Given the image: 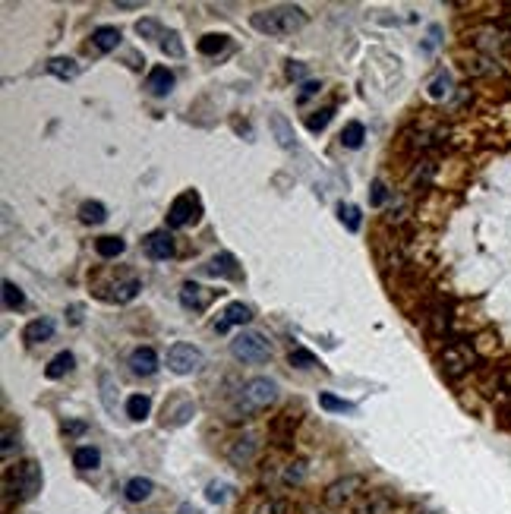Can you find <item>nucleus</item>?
<instances>
[{"label":"nucleus","mask_w":511,"mask_h":514,"mask_svg":"<svg viewBox=\"0 0 511 514\" xmlns=\"http://www.w3.org/2000/svg\"><path fill=\"white\" fill-rule=\"evenodd\" d=\"M252 29L262 35H294L306 25V13L300 7H272L252 13Z\"/></svg>","instance_id":"f257e3e1"},{"label":"nucleus","mask_w":511,"mask_h":514,"mask_svg":"<svg viewBox=\"0 0 511 514\" xmlns=\"http://www.w3.org/2000/svg\"><path fill=\"white\" fill-rule=\"evenodd\" d=\"M230 353L243 363H265L272 357V344L259 335V331H240L234 341H230Z\"/></svg>","instance_id":"f03ea898"},{"label":"nucleus","mask_w":511,"mask_h":514,"mask_svg":"<svg viewBox=\"0 0 511 514\" xmlns=\"http://www.w3.org/2000/svg\"><path fill=\"white\" fill-rule=\"evenodd\" d=\"M202 366V351L193 347V344H174L168 351V369L177 376H190V373H199Z\"/></svg>","instance_id":"7ed1b4c3"},{"label":"nucleus","mask_w":511,"mask_h":514,"mask_svg":"<svg viewBox=\"0 0 511 514\" xmlns=\"http://www.w3.org/2000/svg\"><path fill=\"white\" fill-rule=\"evenodd\" d=\"M202 212V202L196 193H183L177 196V199L170 202V209H168V224L170 227H186V224H193L196 218H199Z\"/></svg>","instance_id":"20e7f679"},{"label":"nucleus","mask_w":511,"mask_h":514,"mask_svg":"<svg viewBox=\"0 0 511 514\" xmlns=\"http://www.w3.org/2000/svg\"><path fill=\"white\" fill-rule=\"evenodd\" d=\"M243 398L250 407H268V404H274V398H278V385H274L272 379H265V376H256V379L246 382Z\"/></svg>","instance_id":"39448f33"},{"label":"nucleus","mask_w":511,"mask_h":514,"mask_svg":"<svg viewBox=\"0 0 511 514\" xmlns=\"http://www.w3.org/2000/svg\"><path fill=\"white\" fill-rule=\"evenodd\" d=\"M360 489H363V477H357V473H350V477L338 480V483H332V486L325 489V508H341L344 502L354 499Z\"/></svg>","instance_id":"423d86ee"},{"label":"nucleus","mask_w":511,"mask_h":514,"mask_svg":"<svg viewBox=\"0 0 511 514\" xmlns=\"http://www.w3.org/2000/svg\"><path fill=\"white\" fill-rule=\"evenodd\" d=\"M442 366L452 379H458V376H464L467 369L474 366V353H470V347H464V344H454V347H448V351L442 353Z\"/></svg>","instance_id":"0eeeda50"},{"label":"nucleus","mask_w":511,"mask_h":514,"mask_svg":"<svg viewBox=\"0 0 511 514\" xmlns=\"http://www.w3.org/2000/svg\"><path fill=\"white\" fill-rule=\"evenodd\" d=\"M16 486H19V495L23 499H35L38 492H41V467L35 461H26L16 473Z\"/></svg>","instance_id":"6e6552de"},{"label":"nucleus","mask_w":511,"mask_h":514,"mask_svg":"<svg viewBox=\"0 0 511 514\" xmlns=\"http://www.w3.org/2000/svg\"><path fill=\"white\" fill-rule=\"evenodd\" d=\"M142 246H146V256L155 262H164L174 256V237H170L168 231H152L146 240H142Z\"/></svg>","instance_id":"1a4fd4ad"},{"label":"nucleus","mask_w":511,"mask_h":514,"mask_svg":"<svg viewBox=\"0 0 511 514\" xmlns=\"http://www.w3.org/2000/svg\"><path fill=\"white\" fill-rule=\"evenodd\" d=\"M193 413H196V404L190 398H177V401L164 404V426H183Z\"/></svg>","instance_id":"9d476101"},{"label":"nucleus","mask_w":511,"mask_h":514,"mask_svg":"<svg viewBox=\"0 0 511 514\" xmlns=\"http://www.w3.org/2000/svg\"><path fill=\"white\" fill-rule=\"evenodd\" d=\"M208 300H212V291H206V287H199V284L186 281L183 287H180V303H183V309H193V313H199V309H206Z\"/></svg>","instance_id":"9b49d317"},{"label":"nucleus","mask_w":511,"mask_h":514,"mask_svg":"<svg viewBox=\"0 0 511 514\" xmlns=\"http://www.w3.org/2000/svg\"><path fill=\"white\" fill-rule=\"evenodd\" d=\"M206 275L230 278V281H237V278H240V265H237V259H234L230 253H218V256H212V262L206 265Z\"/></svg>","instance_id":"f8f14e48"},{"label":"nucleus","mask_w":511,"mask_h":514,"mask_svg":"<svg viewBox=\"0 0 511 514\" xmlns=\"http://www.w3.org/2000/svg\"><path fill=\"white\" fill-rule=\"evenodd\" d=\"M130 369L136 376H155L158 373V353L152 347H136L130 353Z\"/></svg>","instance_id":"ddd939ff"},{"label":"nucleus","mask_w":511,"mask_h":514,"mask_svg":"<svg viewBox=\"0 0 511 514\" xmlns=\"http://www.w3.org/2000/svg\"><path fill=\"white\" fill-rule=\"evenodd\" d=\"M252 319V309L246 303H228V309L221 313V319L215 322L218 331H228L230 325H246Z\"/></svg>","instance_id":"4468645a"},{"label":"nucleus","mask_w":511,"mask_h":514,"mask_svg":"<svg viewBox=\"0 0 511 514\" xmlns=\"http://www.w3.org/2000/svg\"><path fill=\"white\" fill-rule=\"evenodd\" d=\"M170 85H174V73H170L168 67H152L148 70V79H146V89L152 92L155 98L168 95Z\"/></svg>","instance_id":"2eb2a0df"},{"label":"nucleus","mask_w":511,"mask_h":514,"mask_svg":"<svg viewBox=\"0 0 511 514\" xmlns=\"http://www.w3.org/2000/svg\"><path fill=\"white\" fill-rule=\"evenodd\" d=\"M252 455H256V439H252V435H240V439H234V445L228 448V458L237 464V467L250 464Z\"/></svg>","instance_id":"dca6fc26"},{"label":"nucleus","mask_w":511,"mask_h":514,"mask_svg":"<svg viewBox=\"0 0 511 514\" xmlns=\"http://www.w3.org/2000/svg\"><path fill=\"white\" fill-rule=\"evenodd\" d=\"M152 492H155V483L148 477H133L130 483L123 486V495H126V502H133V505H139V502H146V499H152Z\"/></svg>","instance_id":"f3484780"},{"label":"nucleus","mask_w":511,"mask_h":514,"mask_svg":"<svg viewBox=\"0 0 511 514\" xmlns=\"http://www.w3.org/2000/svg\"><path fill=\"white\" fill-rule=\"evenodd\" d=\"M92 45H95V51H101V54L117 51L120 29H114V25H101V29H95V32H92Z\"/></svg>","instance_id":"a211bd4d"},{"label":"nucleus","mask_w":511,"mask_h":514,"mask_svg":"<svg viewBox=\"0 0 511 514\" xmlns=\"http://www.w3.org/2000/svg\"><path fill=\"white\" fill-rule=\"evenodd\" d=\"M392 511H394L392 495H385V492H376V495H370V499L357 508L354 514H392Z\"/></svg>","instance_id":"6ab92c4d"},{"label":"nucleus","mask_w":511,"mask_h":514,"mask_svg":"<svg viewBox=\"0 0 511 514\" xmlns=\"http://www.w3.org/2000/svg\"><path fill=\"white\" fill-rule=\"evenodd\" d=\"M23 335H26L29 344H45V341H51V335H54V322L51 319H35V322L26 325Z\"/></svg>","instance_id":"aec40b11"},{"label":"nucleus","mask_w":511,"mask_h":514,"mask_svg":"<svg viewBox=\"0 0 511 514\" xmlns=\"http://www.w3.org/2000/svg\"><path fill=\"white\" fill-rule=\"evenodd\" d=\"M228 45H230V38L228 35H221V32H208V35H202L199 38V54H206V57H215V54H221V51H228Z\"/></svg>","instance_id":"412c9836"},{"label":"nucleus","mask_w":511,"mask_h":514,"mask_svg":"<svg viewBox=\"0 0 511 514\" xmlns=\"http://www.w3.org/2000/svg\"><path fill=\"white\" fill-rule=\"evenodd\" d=\"M48 73L57 76V79H73V76L79 73V63L70 57H51L48 60Z\"/></svg>","instance_id":"4be33fe9"},{"label":"nucleus","mask_w":511,"mask_h":514,"mask_svg":"<svg viewBox=\"0 0 511 514\" xmlns=\"http://www.w3.org/2000/svg\"><path fill=\"white\" fill-rule=\"evenodd\" d=\"M73 363H76V357L70 351H63V353H57V357L48 363V369H45V376L48 379H63V376L73 369Z\"/></svg>","instance_id":"5701e85b"},{"label":"nucleus","mask_w":511,"mask_h":514,"mask_svg":"<svg viewBox=\"0 0 511 514\" xmlns=\"http://www.w3.org/2000/svg\"><path fill=\"white\" fill-rule=\"evenodd\" d=\"M148 410H152V398L148 395H133V398H126V417L130 420H146L148 417Z\"/></svg>","instance_id":"b1692460"},{"label":"nucleus","mask_w":511,"mask_h":514,"mask_svg":"<svg viewBox=\"0 0 511 514\" xmlns=\"http://www.w3.org/2000/svg\"><path fill=\"white\" fill-rule=\"evenodd\" d=\"M73 464L79 470H95L98 464H101V455H98V448L82 445V448H76V451H73Z\"/></svg>","instance_id":"393cba45"},{"label":"nucleus","mask_w":511,"mask_h":514,"mask_svg":"<svg viewBox=\"0 0 511 514\" xmlns=\"http://www.w3.org/2000/svg\"><path fill=\"white\" fill-rule=\"evenodd\" d=\"M363 139H366V130H363V123H357V120L341 130V145H344V149H360Z\"/></svg>","instance_id":"a878e982"},{"label":"nucleus","mask_w":511,"mask_h":514,"mask_svg":"<svg viewBox=\"0 0 511 514\" xmlns=\"http://www.w3.org/2000/svg\"><path fill=\"white\" fill-rule=\"evenodd\" d=\"M123 249H126V243L120 237H101V240H95V253L101 256V259H117Z\"/></svg>","instance_id":"bb28decb"},{"label":"nucleus","mask_w":511,"mask_h":514,"mask_svg":"<svg viewBox=\"0 0 511 514\" xmlns=\"http://www.w3.org/2000/svg\"><path fill=\"white\" fill-rule=\"evenodd\" d=\"M303 480H306V461H303V458H297V461H290L288 467H284L281 483L284 486H300Z\"/></svg>","instance_id":"cd10ccee"},{"label":"nucleus","mask_w":511,"mask_h":514,"mask_svg":"<svg viewBox=\"0 0 511 514\" xmlns=\"http://www.w3.org/2000/svg\"><path fill=\"white\" fill-rule=\"evenodd\" d=\"M79 218L86 224H104V221H108V209H104L101 202H82Z\"/></svg>","instance_id":"c85d7f7f"},{"label":"nucleus","mask_w":511,"mask_h":514,"mask_svg":"<svg viewBox=\"0 0 511 514\" xmlns=\"http://www.w3.org/2000/svg\"><path fill=\"white\" fill-rule=\"evenodd\" d=\"M272 130H274V136H278V142H281L284 149L294 145V130L288 127V117H284V114H272Z\"/></svg>","instance_id":"c756f323"},{"label":"nucleus","mask_w":511,"mask_h":514,"mask_svg":"<svg viewBox=\"0 0 511 514\" xmlns=\"http://www.w3.org/2000/svg\"><path fill=\"white\" fill-rule=\"evenodd\" d=\"M139 291H142L139 278H126L123 284L114 287V300H117V303H130V300H136V294H139Z\"/></svg>","instance_id":"7c9ffc66"},{"label":"nucleus","mask_w":511,"mask_h":514,"mask_svg":"<svg viewBox=\"0 0 511 514\" xmlns=\"http://www.w3.org/2000/svg\"><path fill=\"white\" fill-rule=\"evenodd\" d=\"M319 404L325 410H332V413H357V404H350V401H344V398H334V395H319Z\"/></svg>","instance_id":"2f4dec72"},{"label":"nucleus","mask_w":511,"mask_h":514,"mask_svg":"<svg viewBox=\"0 0 511 514\" xmlns=\"http://www.w3.org/2000/svg\"><path fill=\"white\" fill-rule=\"evenodd\" d=\"M3 306H7V309H23L26 306L23 291H19L13 281H3Z\"/></svg>","instance_id":"473e14b6"},{"label":"nucleus","mask_w":511,"mask_h":514,"mask_svg":"<svg viewBox=\"0 0 511 514\" xmlns=\"http://www.w3.org/2000/svg\"><path fill=\"white\" fill-rule=\"evenodd\" d=\"M338 215H341V224L348 227V231H360V209L357 205H338Z\"/></svg>","instance_id":"72a5a7b5"},{"label":"nucleus","mask_w":511,"mask_h":514,"mask_svg":"<svg viewBox=\"0 0 511 514\" xmlns=\"http://www.w3.org/2000/svg\"><path fill=\"white\" fill-rule=\"evenodd\" d=\"M448 92H452V76H448V73H439L436 79L430 82V98H436V101H442V98L448 95Z\"/></svg>","instance_id":"f704fd0d"},{"label":"nucleus","mask_w":511,"mask_h":514,"mask_svg":"<svg viewBox=\"0 0 511 514\" xmlns=\"http://www.w3.org/2000/svg\"><path fill=\"white\" fill-rule=\"evenodd\" d=\"M332 114H334V107H322V111H316L312 117H306V127H310L312 133H322V130L332 123Z\"/></svg>","instance_id":"c9c22d12"},{"label":"nucleus","mask_w":511,"mask_h":514,"mask_svg":"<svg viewBox=\"0 0 511 514\" xmlns=\"http://www.w3.org/2000/svg\"><path fill=\"white\" fill-rule=\"evenodd\" d=\"M288 360H290V366H297V369H312V366H319V360L312 357L310 351H303V347H294Z\"/></svg>","instance_id":"e433bc0d"},{"label":"nucleus","mask_w":511,"mask_h":514,"mask_svg":"<svg viewBox=\"0 0 511 514\" xmlns=\"http://www.w3.org/2000/svg\"><path fill=\"white\" fill-rule=\"evenodd\" d=\"M161 51L170 54V57H183V45H180L177 32H168V35H161Z\"/></svg>","instance_id":"4c0bfd02"},{"label":"nucleus","mask_w":511,"mask_h":514,"mask_svg":"<svg viewBox=\"0 0 511 514\" xmlns=\"http://www.w3.org/2000/svg\"><path fill=\"white\" fill-rule=\"evenodd\" d=\"M206 499L215 502V505H221V502L228 499V486H224V483H212V486H208V492H206Z\"/></svg>","instance_id":"58836bf2"},{"label":"nucleus","mask_w":511,"mask_h":514,"mask_svg":"<svg viewBox=\"0 0 511 514\" xmlns=\"http://www.w3.org/2000/svg\"><path fill=\"white\" fill-rule=\"evenodd\" d=\"M385 199H388L385 183H382V180H376V183H372V193H370V202H372V205H385Z\"/></svg>","instance_id":"ea45409f"},{"label":"nucleus","mask_w":511,"mask_h":514,"mask_svg":"<svg viewBox=\"0 0 511 514\" xmlns=\"http://www.w3.org/2000/svg\"><path fill=\"white\" fill-rule=\"evenodd\" d=\"M439 41H442V29H439V25H432L430 29V35H426V41H423V51L426 54H432L439 48Z\"/></svg>","instance_id":"a19ab883"},{"label":"nucleus","mask_w":511,"mask_h":514,"mask_svg":"<svg viewBox=\"0 0 511 514\" xmlns=\"http://www.w3.org/2000/svg\"><path fill=\"white\" fill-rule=\"evenodd\" d=\"M256 514H288V505H284V502H278V499H268Z\"/></svg>","instance_id":"79ce46f5"},{"label":"nucleus","mask_w":511,"mask_h":514,"mask_svg":"<svg viewBox=\"0 0 511 514\" xmlns=\"http://www.w3.org/2000/svg\"><path fill=\"white\" fill-rule=\"evenodd\" d=\"M136 32H139V35L155 38V35H158V23H155V19H142V23L136 25Z\"/></svg>","instance_id":"37998d69"},{"label":"nucleus","mask_w":511,"mask_h":514,"mask_svg":"<svg viewBox=\"0 0 511 514\" xmlns=\"http://www.w3.org/2000/svg\"><path fill=\"white\" fill-rule=\"evenodd\" d=\"M319 89H322L319 82H306V85H303V92H300V101H306V98H310V95H316Z\"/></svg>","instance_id":"c03bdc74"},{"label":"nucleus","mask_w":511,"mask_h":514,"mask_svg":"<svg viewBox=\"0 0 511 514\" xmlns=\"http://www.w3.org/2000/svg\"><path fill=\"white\" fill-rule=\"evenodd\" d=\"M13 433H10V429H7V433H3V458H10V455H13Z\"/></svg>","instance_id":"a18cd8bd"},{"label":"nucleus","mask_w":511,"mask_h":514,"mask_svg":"<svg viewBox=\"0 0 511 514\" xmlns=\"http://www.w3.org/2000/svg\"><path fill=\"white\" fill-rule=\"evenodd\" d=\"M303 73H306V70L300 67V63H288V76H290V79H300Z\"/></svg>","instance_id":"49530a36"},{"label":"nucleus","mask_w":511,"mask_h":514,"mask_svg":"<svg viewBox=\"0 0 511 514\" xmlns=\"http://www.w3.org/2000/svg\"><path fill=\"white\" fill-rule=\"evenodd\" d=\"M177 514H202V511H199V508H193V505H180Z\"/></svg>","instance_id":"de8ad7c7"},{"label":"nucleus","mask_w":511,"mask_h":514,"mask_svg":"<svg viewBox=\"0 0 511 514\" xmlns=\"http://www.w3.org/2000/svg\"><path fill=\"white\" fill-rule=\"evenodd\" d=\"M303 514H328V508H319V505H310Z\"/></svg>","instance_id":"09e8293b"}]
</instances>
